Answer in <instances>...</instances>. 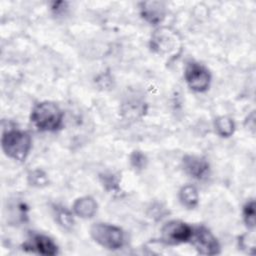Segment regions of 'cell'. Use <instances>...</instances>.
<instances>
[{"instance_id":"6da1fadb","label":"cell","mask_w":256,"mask_h":256,"mask_svg":"<svg viewBox=\"0 0 256 256\" xmlns=\"http://www.w3.org/2000/svg\"><path fill=\"white\" fill-rule=\"evenodd\" d=\"M31 120L40 130L52 131L60 126L62 113L56 104L52 102H42L34 107Z\"/></svg>"},{"instance_id":"7a4b0ae2","label":"cell","mask_w":256,"mask_h":256,"mask_svg":"<svg viewBox=\"0 0 256 256\" xmlns=\"http://www.w3.org/2000/svg\"><path fill=\"white\" fill-rule=\"evenodd\" d=\"M2 148L9 157L23 161L31 148V138L25 132L10 130L2 136Z\"/></svg>"},{"instance_id":"3957f363","label":"cell","mask_w":256,"mask_h":256,"mask_svg":"<svg viewBox=\"0 0 256 256\" xmlns=\"http://www.w3.org/2000/svg\"><path fill=\"white\" fill-rule=\"evenodd\" d=\"M152 49L165 57H173L181 48V40L178 34L170 28H160L154 32L151 38Z\"/></svg>"},{"instance_id":"277c9868","label":"cell","mask_w":256,"mask_h":256,"mask_svg":"<svg viewBox=\"0 0 256 256\" xmlns=\"http://www.w3.org/2000/svg\"><path fill=\"white\" fill-rule=\"evenodd\" d=\"M90 234L97 243L107 249H119L124 243V234L122 230L114 225L96 223L91 227Z\"/></svg>"},{"instance_id":"5b68a950","label":"cell","mask_w":256,"mask_h":256,"mask_svg":"<svg viewBox=\"0 0 256 256\" xmlns=\"http://www.w3.org/2000/svg\"><path fill=\"white\" fill-rule=\"evenodd\" d=\"M192 242L200 254L215 255L219 253L220 247L217 239L204 227H198L192 232Z\"/></svg>"},{"instance_id":"8992f818","label":"cell","mask_w":256,"mask_h":256,"mask_svg":"<svg viewBox=\"0 0 256 256\" xmlns=\"http://www.w3.org/2000/svg\"><path fill=\"white\" fill-rule=\"evenodd\" d=\"M185 79L189 87L195 91H205L210 83L208 71L200 64L190 63L185 70Z\"/></svg>"},{"instance_id":"52a82bcc","label":"cell","mask_w":256,"mask_h":256,"mask_svg":"<svg viewBox=\"0 0 256 256\" xmlns=\"http://www.w3.org/2000/svg\"><path fill=\"white\" fill-rule=\"evenodd\" d=\"M192 236V229L183 222L170 221L162 228V239L170 244L188 241Z\"/></svg>"},{"instance_id":"ba28073f","label":"cell","mask_w":256,"mask_h":256,"mask_svg":"<svg viewBox=\"0 0 256 256\" xmlns=\"http://www.w3.org/2000/svg\"><path fill=\"white\" fill-rule=\"evenodd\" d=\"M183 167L186 173L196 179H203L209 171L208 162L201 157L187 155L183 158Z\"/></svg>"},{"instance_id":"9c48e42d","label":"cell","mask_w":256,"mask_h":256,"mask_svg":"<svg viewBox=\"0 0 256 256\" xmlns=\"http://www.w3.org/2000/svg\"><path fill=\"white\" fill-rule=\"evenodd\" d=\"M26 250L35 251L42 255H55L57 253V246L54 242L43 235H36L24 245Z\"/></svg>"},{"instance_id":"30bf717a","label":"cell","mask_w":256,"mask_h":256,"mask_svg":"<svg viewBox=\"0 0 256 256\" xmlns=\"http://www.w3.org/2000/svg\"><path fill=\"white\" fill-rule=\"evenodd\" d=\"M143 18L151 23H158L164 17V6L161 2H144L141 4Z\"/></svg>"},{"instance_id":"8fae6325","label":"cell","mask_w":256,"mask_h":256,"mask_svg":"<svg viewBox=\"0 0 256 256\" xmlns=\"http://www.w3.org/2000/svg\"><path fill=\"white\" fill-rule=\"evenodd\" d=\"M73 209L78 216L82 218H90L95 214L97 210V204L91 197H82L75 201Z\"/></svg>"},{"instance_id":"7c38bea8","label":"cell","mask_w":256,"mask_h":256,"mask_svg":"<svg viewBox=\"0 0 256 256\" xmlns=\"http://www.w3.org/2000/svg\"><path fill=\"white\" fill-rule=\"evenodd\" d=\"M180 200L188 208H193L198 203V193L195 187L191 185L184 186L180 191Z\"/></svg>"},{"instance_id":"4fadbf2b","label":"cell","mask_w":256,"mask_h":256,"mask_svg":"<svg viewBox=\"0 0 256 256\" xmlns=\"http://www.w3.org/2000/svg\"><path fill=\"white\" fill-rule=\"evenodd\" d=\"M234 122L231 118L227 116L218 117L215 121V128L219 135L223 137H229L234 132Z\"/></svg>"},{"instance_id":"5bb4252c","label":"cell","mask_w":256,"mask_h":256,"mask_svg":"<svg viewBox=\"0 0 256 256\" xmlns=\"http://www.w3.org/2000/svg\"><path fill=\"white\" fill-rule=\"evenodd\" d=\"M55 214H56V219L60 223L61 226H63L64 228H67V229L72 228V226L74 224V220H73L71 213L68 210H66L63 207H56Z\"/></svg>"},{"instance_id":"9a60e30c","label":"cell","mask_w":256,"mask_h":256,"mask_svg":"<svg viewBox=\"0 0 256 256\" xmlns=\"http://www.w3.org/2000/svg\"><path fill=\"white\" fill-rule=\"evenodd\" d=\"M244 221L248 227L253 228L255 226V203L253 200L249 201L243 210Z\"/></svg>"},{"instance_id":"2e32d148","label":"cell","mask_w":256,"mask_h":256,"mask_svg":"<svg viewBox=\"0 0 256 256\" xmlns=\"http://www.w3.org/2000/svg\"><path fill=\"white\" fill-rule=\"evenodd\" d=\"M130 162L134 168L143 169L146 166L147 159H146V156L142 152L134 151L130 156Z\"/></svg>"},{"instance_id":"e0dca14e","label":"cell","mask_w":256,"mask_h":256,"mask_svg":"<svg viewBox=\"0 0 256 256\" xmlns=\"http://www.w3.org/2000/svg\"><path fill=\"white\" fill-rule=\"evenodd\" d=\"M29 179L31 180V183H33V185H36V186L45 185L47 183V179H46L45 174L40 170L33 171L29 175Z\"/></svg>"},{"instance_id":"ac0fdd59","label":"cell","mask_w":256,"mask_h":256,"mask_svg":"<svg viewBox=\"0 0 256 256\" xmlns=\"http://www.w3.org/2000/svg\"><path fill=\"white\" fill-rule=\"evenodd\" d=\"M102 178H103V183L107 189H110L113 191L117 190V188H118L117 181L113 175H104V176H102Z\"/></svg>"}]
</instances>
